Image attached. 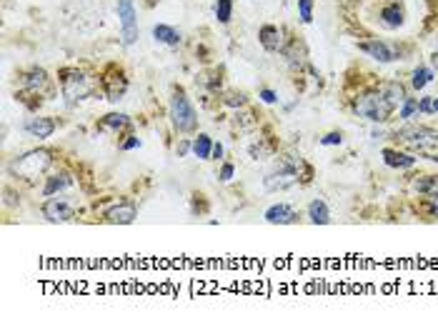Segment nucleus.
<instances>
[{"label":"nucleus","mask_w":438,"mask_h":325,"mask_svg":"<svg viewBox=\"0 0 438 325\" xmlns=\"http://www.w3.org/2000/svg\"><path fill=\"white\" fill-rule=\"evenodd\" d=\"M396 138H401V143L408 145L413 153L438 163V130L423 128V125H411V128L398 130Z\"/></svg>","instance_id":"f257e3e1"},{"label":"nucleus","mask_w":438,"mask_h":325,"mask_svg":"<svg viewBox=\"0 0 438 325\" xmlns=\"http://www.w3.org/2000/svg\"><path fill=\"white\" fill-rule=\"evenodd\" d=\"M393 110H396V105L388 100V95L383 90H368L356 100V113L370 123H386Z\"/></svg>","instance_id":"f03ea898"},{"label":"nucleus","mask_w":438,"mask_h":325,"mask_svg":"<svg viewBox=\"0 0 438 325\" xmlns=\"http://www.w3.org/2000/svg\"><path fill=\"white\" fill-rule=\"evenodd\" d=\"M170 123L178 133H196L198 128V113L191 103V98L185 95L183 88H175L173 90V98H170Z\"/></svg>","instance_id":"7ed1b4c3"},{"label":"nucleus","mask_w":438,"mask_h":325,"mask_svg":"<svg viewBox=\"0 0 438 325\" xmlns=\"http://www.w3.org/2000/svg\"><path fill=\"white\" fill-rule=\"evenodd\" d=\"M58 80H60L63 98H66L68 103H80V100L90 98L93 90H95L93 83H90V78H88L83 70H78V68H63V70L58 73Z\"/></svg>","instance_id":"20e7f679"},{"label":"nucleus","mask_w":438,"mask_h":325,"mask_svg":"<svg viewBox=\"0 0 438 325\" xmlns=\"http://www.w3.org/2000/svg\"><path fill=\"white\" fill-rule=\"evenodd\" d=\"M50 165H53V153H50V150H30V153H25L23 158H18V160L10 165V170H13L18 178L30 180V178L43 175Z\"/></svg>","instance_id":"39448f33"},{"label":"nucleus","mask_w":438,"mask_h":325,"mask_svg":"<svg viewBox=\"0 0 438 325\" xmlns=\"http://www.w3.org/2000/svg\"><path fill=\"white\" fill-rule=\"evenodd\" d=\"M100 85L105 88V95L110 103H118L126 90H128V75L123 68H118L115 63H110L105 70H103V78H100Z\"/></svg>","instance_id":"423d86ee"},{"label":"nucleus","mask_w":438,"mask_h":325,"mask_svg":"<svg viewBox=\"0 0 438 325\" xmlns=\"http://www.w3.org/2000/svg\"><path fill=\"white\" fill-rule=\"evenodd\" d=\"M115 13L120 18V28H123V43L126 45H136L138 43V13H136V5L133 0H118L115 5Z\"/></svg>","instance_id":"0eeeda50"},{"label":"nucleus","mask_w":438,"mask_h":325,"mask_svg":"<svg viewBox=\"0 0 438 325\" xmlns=\"http://www.w3.org/2000/svg\"><path fill=\"white\" fill-rule=\"evenodd\" d=\"M43 215L50 223H68L75 218V200L68 198H48L43 205Z\"/></svg>","instance_id":"6e6552de"},{"label":"nucleus","mask_w":438,"mask_h":325,"mask_svg":"<svg viewBox=\"0 0 438 325\" xmlns=\"http://www.w3.org/2000/svg\"><path fill=\"white\" fill-rule=\"evenodd\" d=\"M23 85L33 93V95H48L50 93V78H48V73L43 70V68H33V70H28L25 75H23Z\"/></svg>","instance_id":"1a4fd4ad"},{"label":"nucleus","mask_w":438,"mask_h":325,"mask_svg":"<svg viewBox=\"0 0 438 325\" xmlns=\"http://www.w3.org/2000/svg\"><path fill=\"white\" fill-rule=\"evenodd\" d=\"M136 218H138L136 203H118V205H113V208L105 213V220L113 223V225H128V223H133Z\"/></svg>","instance_id":"9d476101"},{"label":"nucleus","mask_w":438,"mask_h":325,"mask_svg":"<svg viewBox=\"0 0 438 325\" xmlns=\"http://www.w3.org/2000/svg\"><path fill=\"white\" fill-rule=\"evenodd\" d=\"M266 220L271 225H291V223L298 220V213L293 210L288 203H276V205H271L266 210Z\"/></svg>","instance_id":"9b49d317"},{"label":"nucleus","mask_w":438,"mask_h":325,"mask_svg":"<svg viewBox=\"0 0 438 325\" xmlns=\"http://www.w3.org/2000/svg\"><path fill=\"white\" fill-rule=\"evenodd\" d=\"M25 133H30L33 138H50L55 133V120L53 118H45V115H35V118H28L25 120Z\"/></svg>","instance_id":"f8f14e48"},{"label":"nucleus","mask_w":438,"mask_h":325,"mask_svg":"<svg viewBox=\"0 0 438 325\" xmlns=\"http://www.w3.org/2000/svg\"><path fill=\"white\" fill-rule=\"evenodd\" d=\"M358 50H363V53H368L370 58H376L378 63H391V60H396V53L386 45V43H381V40H365V43H358Z\"/></svg>","instance_id":"ddd939ff"},{"label":"nucleus","mask_w":438,"mask_h":325,"mask_svg":"<svg viewBox=\"0 0 438 325\" xmlns=\"http://www.w3.org/2000/svg\"><path fill=\"white\" fill-rule=\"evenodd\" d=\"M258 40H261V45H263L268 53L283 50V33H281L276 25H263V28L258 30Z\"/></svg>","instance_id":"4468645a"},{"label":"nucleus","mask_w":438,"mask_h":325,"mask_svg":"<svg viewBox=\"0 0 438 325\" xmlns=\"http://www.w3.org/2000/svg\"><path fill=\"white\" fill-rule=\"evenodd\" d=\"M403 20H406V10H403V5H401L398 0L383 5V10H381V23H383L386 28H401Z\"/></svg>","instance_id":"2eb2a0df"},{"label":"nucleus","mask_w":438,"mask_h":325,"mask_svg":"<svg viewBox=\"0 0 438 325\" xmlns=\"http://www.w3.org/2000/svg\"><path fill=\"white\" fill-rule=\"evenodd\" d=\"M383 163L391 165V168H413V165H416V158L408 155V153H401V150L386 148V150H383Z\"/></svg>","instance_id":"dca6fc26"},{"label":"nucleus","mask_w":438,"mask_h":325,"mask_svg":"<svg viewBox=\"0 0 438 325\" xmlns=\"http://www.w3.org/2000/svg\"><path fill=\"white\" fill-rule=\"evenodd\" d=\"M153 38H155L158 43H163V45H170V48H175V45L180 43V33H178L175 28L165 25V23H158V25L153 28Z\"/></svg>","instance_id":"f3484780"},{"label":"nucleus","mask_w":438,"mask_h":325,"mask_svg":"<svg viewBox=\"0 0 438 325\" xmlns=\"http://www.w3.org/2000/svg\"><path fill=\"white\" fill-rule=\"evenodd\" d=\"M308 218H310L313 225H326V223H331V210H328L326 200L316 198V200L308 205Z\"/></svg>","instance_id":"a211bd4d"},{"label":"nucleus","mask_w":438,"mask_h":325,"mask_svg":"<svg viewBox=\"0 0 438 325\" xmlns=\"http://www.w3.org/2000/svg\"><path fill=\"white\" fill-rule=\"evenodd\" d=\"M71 183H73V178H71L68 173H58V175H50V178H48V183H45V188H43V195H45V198H53L55 193L66 190V188H68Z\"/></svg>","instance_id":"6ab92c4d"},{"label":"nucleus","mask_w":438,"mask_h":325,"mask_svg":"<svg viewBox=\"0 0 438 325\" xmlns=\"http://www.w3.org/2000/svg\"><path fill=\"white\" fill-rule=\"evenodd\" d=\"M193 153H196V158H201V160H211V153H213V140H211V135L201 133V135L193 140Z\"/></svg>","instance_id":"aec40b11"},{"label":"nucleus","mask_w":438,"mask_h":325,"mask_svg":"<svg viewBox=\"0 0 438 325\" xmlns=\"http://www.w3.org/2000/svg\"><path fill=\"white\" fill-rule=\"evenodd\" d=\"M131 125V118L126 113H108L103 120H100V128H108V130H123Z\"/></svg>","instance_id":"412c9836"},{"label":"nucleus","mask_w":438,"mask_h":325,"mask_svg":"<svg viewBox=\"0 0 438 325\" xmlns=\"http://www.w3.org/2000/svg\"><path fill=\"white\" fill-rule=\"evenodd\" d=\"M413 188L421 195H438V175H426L413 183Z\"/></svg>","instance_id":"4be33fe9"},{"label":"nucleus","mask_w":438,"mask_h":325,"mask_svg":"<svg viewBox=\"0 0 438 325\" xmlns=\"http://www.w3.org/2000/svg\"><path fill=\"white\" fill-rule=\"evenodd\" d=\"M383 93L388 95V100H391L393 105H398V103L406 100V90L401 88V83H388V85L383 88Z\"/></svg>","instance_id":"5701e85b"},{"label":"nucleus","mask_w":438,"mask_h":325,"mask_svg":"<svg viewBox=\"0 0 438 325\" xmlns=\"http://www.w3.org/2000/svg\"><path fill=\"white\" fill-rule=\"evenodd\" d=\"M230 15H233V0H218L216 3V18L218 23H230Z\"/></svg>","instance_id":"b1692460"},{"label":"nucleus","mask_w":438,"mask_h":325,"mask_svg":"<svg viewBox=\"0 0 438 325\" xmlns=\"http://www.w3.org/2000/svg\"><path fill=\"white\" fill-rule=\"evenodd\" d=\"M431 80H433V73H431L428 68H418V70L413 73V80H411V83H413L416 90H421V88H426Z\"/></svg>","instance_id":"393cba45"},{"label":"nucleus","mask_w":438,"mask_h":325,"mask_svg":"<svg viewBox=\"0 0 438 325\" xmlns=\"http://www.w3.org/2000/svg\"><path fill=\"white\" fill-rule=\"evenodd\" d=\"M416 113H421V110H418V100H416V98H406V100H403V108H401V113H398L401 120H411Z\"/></svg>","instance_id":"a878e982"},{"label":"nucleus","mask_w":438,"mask_h":325,"mask_svg":"<svg viewBox=\"0 0 438 325\" xmlns=\"http://www.w3.org/2000/svg\"><path fill=\"white\" fill-rule=\"evenodd\" d=\"M223 103H225L228 108H243V105L248 103V98H245V93H225Z\"/></svg>","instance_id":"bb28decb"},{"label":"nucleus","mask_w":438,"mask_h":325,"mask_svg":"<svg viewBox=\"0 0 438 325\" xmlns=\"http://www.w3.org/2000/svg\"><path fill=\"white\" fill-rule=\"evenodd\" d=\"M298 15H300V23H310L313 20V0H298Z\"/></svg>","instance_id":"cd10ccee"},{"label":"nucleus","mask_w":438,"mask_h":325,"mask_svg":"<svg viewBox=\"0 0 438 325\" xmlns=\"http://www.w3.org/2000/svg\"><path fill=\"white\" fill-rule=\"evenodd\" d=\"M418 110H421V113H438V98H433V95L421 98V100H418Z\"/></svg>","instance_id":"c85d7f7f"},{"label":"nucleus","mask_w":438,"mask_h":325,"mask_svg":"<svg viewBox=\"0 0 438 325\" xmlns=\"http://www.w3.org/2000/svg\"><path fill=\"white\" fill-rule=\"evenodd\" d=\"M233 173H235V165H233V163H223V168H220L218 178L223 180V183H228V180L233 178Z\"/></svg>","instance_id":"c756f323"},{"label":"nucleus","mask_w":438,"mask_h":325,"mask_svg":"<svg viewBox=\"0 0 438 325\" xmlns=\"http://www.w3.org/2000/svg\"><path fill=\"white\" fill-rule=\"evenodd\" d=\"M341 140H343V138H341V133H328L326 138H321V143H323V145H341Z\"/></svg>","instance_id":"7c9ffc66"},{"label":"nucleus","mask_w":438,"mask_h":325,"mask_svg":"<svg viewBox=\"0 0 438 325\" xmlns=\"http://www.w3.org/2000/svg\"><path fill=\"white\" fill-rule=\"evenodd\" d=\"M261 100H263V103H276L278 95H276L271 88H263V90H261Z\"/></svg>","instance_id":"2f4dec72"},{"label":"nucleus","mask_w":438,"mask_h":325,"mask_svg":"<svg viewBox=\"0 0 438 325\" xmlns=\"http://www.w3.org/2000/svg\"><path fill=\"white\" fill-rule=\"evenodd\" d=\"M138 145H141V140H138L136 135H131L128 140H123V143H120V148H123V150H133V148H138Z\"/></svg>","instance_id":"473e14b6"},{"label":"nucleus","mask_w":438,"mask_h":325,"mask_svg":"<svg viewBox=\"0 0 438 325\" xmlns=\"http://www.w3.org/2000/svg\"><path fill=\"white\" fill-rule=\"evenodd\" d=\"M428 210L433 218H438V195H428Z\"/></svg>","instance_id":"72a5a7b5"},{"label":"nucleus","mask_w":438,"mask_h":325,"mask_svg":"<svg viewBox=\"0 0 438 325\" xmlns=\"http://www.w3.org/2000/svg\"><path fill=\"white\" fill-rule=\"evenodd\" d=\"M223 158V145L220 143H213V153H211V160H220Z\"/></svg>","instance_id":"f704fd0d"},{"label":"nucleus","mask_w":438,"mask_h":325,"mask_svg":"<svg viewBox=\"0 0 438 325\" xmlns=\"http://www.w3.org/2000/svg\"><path fill=\"white\" fill-rule=\"evenodd\" d=\"M188 148H193L191 143H180V148H178V155H185L188 153Z\"/></svg>","instance_id":"c9c22d12"},{"label":"nucleus","mask_w":438,"mask_h":325,"mask_svg":"<svg viewBox=\"0 0 438 325\" xmlns=\"http://www.w3.org/2000/svg\"><path fill=\"white\" fill-rule=\"evenodd\" d=\"M431 63H433V68H438V53L433 55V58H431Z\"/></svg>","instance_id":"e433bc0d"}]
</instances>
